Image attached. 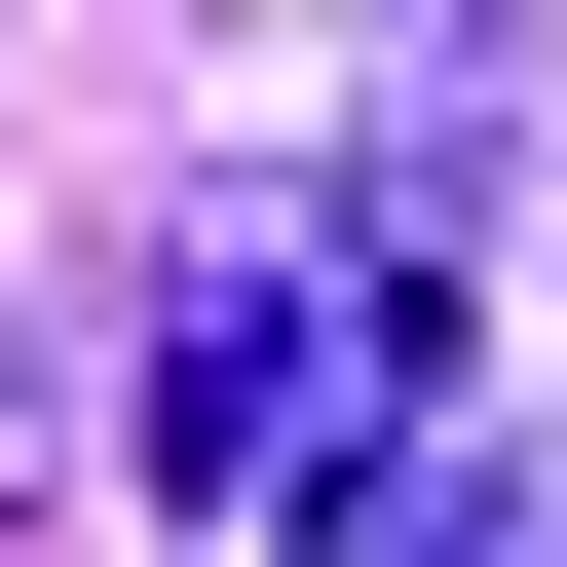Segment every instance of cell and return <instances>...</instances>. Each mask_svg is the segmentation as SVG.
<instances>
[{
    "mask_svg": "<svg viewBox=\"0 0 567 567\" xmlns=\"http://www.w3.org/2000/svg\"><path fill=\"white\" fill-rule=\"evenodd\" d=\"M0 492H39V379H0Z\"/></svg>",
    "mask_w": 567,
    "mask_h": 567,
    "instance_id": "6da1fadb",
    "label": "cell"
}]
</instances>
